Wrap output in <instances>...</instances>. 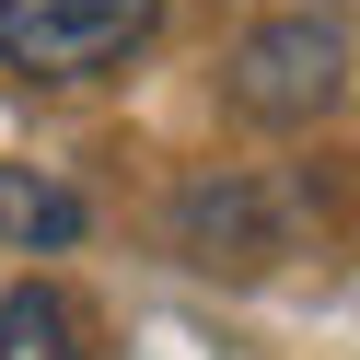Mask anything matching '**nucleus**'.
Listing matches in <instances>:
<instances>
[{
	"instance_id": "1",
	"label": "nucleus",
	"mask_w": 360,
	"mask_h": 360,
	"mask_svg": "<svg viewBox=\"0 0 360 360\" xmlns=\"http://www.w3.org/2000/svg\"><path fill=\"white\" fill-rule=\"evenodd\" d=\"M163 35V0H0V70L35 82H94Z\"/></svg>"
},
{
	"instance_id": "2",
	"label": "nucleus",
	"mask_w": 360,
	"mask_h": 360,
	"mask_svg": "<svg viewBox=\"0 0 360 360\" xmlns=\"http://www.w3.org/2000/svg\"><path fill=\"white\" fill-rule=\"evenodd\" d=\"M337 82H349V35L326 12H279V24H256L233 47V105L256 128H314L337 105Z\"/></svg>"
},
{
	"instance_id": "3",
	"label": "nucleus",
	"mask_w": 360,
	"mask_h": 360,
	"mask_svg": "<svg viewBox=\"0 0 360 360\" xmlns=\"http://www.w3.org/2000/svg\"><path fill=\"white\" fill-rule=\"evenodd\" d=\"M174 233H186L198 267H267L279 256V221H267V198L244 186V174H198V186L174 198Z\"/></svg>"
},
{
	"instance_id": "4",
	"label": "nucleus",
	"mask_w": 360,
	"mask_h": 360,
	"mask_svg": "<svg viewBox=\"0 0 360 360\" xmlns=\"http://www.w3.org/2000/svg\"><path fill=\"white\" fill-rule=\"evenodd\" d=\"M82 198L58 186V174H35V163H0V244H24V256H58V244H82Z\"/></svg>"
},
{
	"instance_id": "5",
	"label": "nucleus",
	"mask_w": 360,
	"mask_h": 360,
	"mask_svg": "<svg viewBox=\"0 0 360 360\" xmlns=\"http://www.w3.org/2000/svg\"><path fill=\"white\" fill-rule=\"evenodd\" d=\"M0 360H94V349H82V314L47 279H12L0 290Z\"/></svg>"
}]
</instances>
